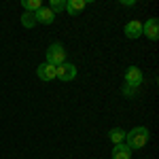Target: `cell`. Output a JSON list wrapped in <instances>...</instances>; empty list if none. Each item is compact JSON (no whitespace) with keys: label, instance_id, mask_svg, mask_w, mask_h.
Here are the masks:
<instances>
[{"label":"cell","instance_id":"52a82bcc","mask_svg":"<svg viewBox=\"0 0 159 159\" xmlns=\"http://www.w3.org/2000/svg\"><path fill=\"white\" fill-rule=\"evenodd\" d=\"M34 19H36V24H45V25H51L55 21V13L51 11L49 7H40L36 13H34Z\"/></svg>","mask_w":159,"mask_h":159},{"label":"cell","instance_id":"8992f818","mask_svg":"<svg viewBox=\"0 0 159 159\" xmlns=\"http://www.w3.org/2000/svg\"><path fill=\"white\" fill-rule=\"evenodd\" d=\"M74 76H76V66L74 64L64 61L61 66H57V76L55 79H60V81H72Z\"/></svg>","mask_w":159,"mask_h":159},{"label":"cell","instance_id":"5bb4252c","mask_svg":"<svg viewBox=\"0 0 159 159\" xmlns=\"http://www.w3.org/2000/svg\"><path fill=\"white\" fill-rule=\"evenodd\" d=\"M49 9H51L53 13L66 11V0H51V2H49Z\"/></svg>","mask_w":159,"mask_h":159},{"label":"cell","instance_id":"30bf717a","mask_svg":"<svg viewBox=\"0 0 159 159\" xmlns=\"http://www.w3.org/2000/svg\"><path fill=\"white\" fill-rule=\"evenodd\" d=\"M132 157V151H129V147L127 144H115L112 147V159H129Z\"/></svg>","mask_w":159,"mask_h":159},{"label":"cell","instance_id":"277c9868","mask_svg":"<svg viewBox=\"0 0 159 159\" xmlns=\"http://www.w3.org/2000/svg\"><path fill=\"white\" fill-rule=\"evenodd\" d=\"M142 34L148 38V40H157L159 38V21L157 17H151L142 24Z\"/></svg>","mask_w":159,"mask_h":159},{"label":"cell","instance_id":"4fadbf2b","mask_svg":"<svg viewBox=\"0 0 159 159\" xmlns=\"http://www.w3.org/2000/svg\"><path fill=\"white\" fill-rule=\"evenodd\" d=\"M21 25H24V28H34V25H36L34 13H25L24 11V15H21Z\"/></svg>","mask_w":159,"mask_h":159},{"label":"cell","instance_id":"5b68a950","mask_svg":"<svg viewBox=\"0 0 159 159\" xmlns=\"http://www.w3.org/2000/svg\"><path fill=\"white\" fill-rule=\"evenodd\" d=\"M36 76L40 79V81H47V83H49V81H53V79L57 76V68L45 61V64H40V66L36 68Z\"/></svg>","mask_w":159,"mask_h":159},{"label":"cell","instance_id":"7c38bea8","mask_svg":"<svg viewBox=\"0 0 159 159\" xmlns=\"http://www.w3.org/2000/svg\"><path fill=\"white\" fill-rule=\"evenodd\" d=\"M21 7H24L25 13H36L43 7V2L40 0H21Z\"/></svg>","mask_w":159,"mask_h":159},{"label":"cell","instance_id":"8fae6325","mask_svg":"<svg viewBox=\"0 0 159 159\" xmlns=\"http://www.w3.org/2000/svg\"><path fill=\"white\" fill-rule=\"evenodd\" d=\"M108 138L112 144H121L123 140H125V129H121V127H112L108 132Z\"/></svg>","mask_w":159,"mask_h":159},{"label":"cell","instance_id":"9a60e30c","mask_svg":"<svg viewBox=\"0 0 159 159\" xmlns=\"http://www.w3.org/2000/svg\"><path fill=\"white\" fill-rule=\"evenodd\" d=\"M121 93L125 96V98H134V96H136V89H134V87H129V85H123Z\"/></svg>","mask_w":159,"mask_h":159},{"label":"cell","instance_id":"3957f363","mask_svg":"<svg viewBox=\"0 0 159 159\" xmlns=\"http://www.w3.org/2000/svg\"><path fill=\"white\" fill-rule=\"evenodd\" d=\"M123 76H125V85L134 87V89H138V87L144 83V74H142V70H140L138 66H129Z\"/></svg>","mask_w":159,"mask_h":159},{"label":"cell","instance_id":"2e32d148","mask_svg":"<svg viewBox=\"0 0 159 159\" xmlns=\"http://www.w3.org/2000/svg\"><path fill=\"white\" fill-rule=\"evenodd\" d=\"M123 4H125V7H134L136 2H134V0H123Z\"/></svg>","mask_w":159,"mask_h":159},{"label":"cell","instance_id":"7a4b0ae2","mask_svg":"<svg viewBox=\"0 0 159 159\" xmlns=\"http://www.w3.org/2000/svg\"><path fill=\"white\" fill-rule=\"evenodd\" d=\"M66 61V51H64V47H61V43H53L49 49H47V64H51V66H61Z\"/></svg>","mask_w":159,"mask_h":159},{"label":"cell","instance_id":"ba28073f","mask_svg":"<svg viewBox=\"0 0 159 159\" xmlns=\"http://www.w3.org/2000/svg\"><path fill=\"white\" fill-rule=\"evenodd\" d=\"M125 36L132 38V40L140 38V36H142V24H140V21H136V19L127 21V24H125Z\"/></svg>","mask_w":159,"mask_h":159},{"label":"cell","instance_id":"9c48e42d","mask_svg":"<svg viewBox=\"0 0 159 159\" xmlns=\"http://www.w3.org/2000/svg\"><path fill=\"white\" fill-rule=\"evenodd\" d=\"M87 7V0H66V11L70 15H79Z\"/></svg>","mask_w":159,"mask_h":159},{"label":"cell","instance_id":"6da1fadb","mask_svg":"<svg viewBox=\"0 0 159 159\" xmlns=\"http://www.w3.org/2000/svg\"><path fill=\"white\" fill-rule=\"evenodd\" d=\"M148 138H151V136H148L147 127H134V129L125 132V140H123V144H127L129 151H136V148L147 147Z\"/></svg>","mask_w":159,"mask_h":159}]
</instances>
